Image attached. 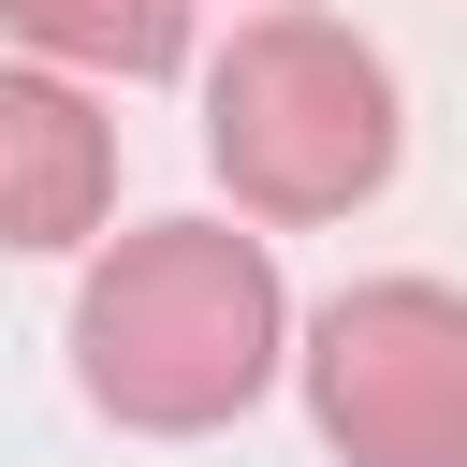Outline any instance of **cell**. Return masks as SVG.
<instances>
[{"instance_id":"1","label":"cell","mask_w":467,"mask_h":467,"mask_svg":"<svg viewBox=\"0 0 467 467\" xmlns=\"http://www.w3.org/2000/svg\"><path fill=\"white\" fill-rule=\"evenodd\" d=\"M277 365H292V292L277 248L234 219H146L73 292V394L117 438H219L234 409H263Z\"/></svg>"},{"instance_id":"2","label":"cell","mask_w":467,"mask_h":467,"mask_svg":"<svg viewBox=\"0 0 467 467\" xmlns=\"http://www.w3.org/2000/svg\"><path fill=\"white\" fill-rule=\"evenodd\" d=\"M394 58L336 15H248L204 58V161L234 190V219H350L394 190Z\"/></svg>"},{"instance_id":"3","label":"cell","mask_w":467,"mask_h":467,"mask_svg":"<svg viewBox=\"0 0 467 467\" xmlns=\"http://www.w3.org/2000/svg\"><path fill=\"white\" fill-rule=\"evenodd\" d=\"M306 423L350 467H467V292L365 277L306 321Z\"/></svg>"},{"instance_id":"4","label":"cell","mask_w":467,"mask_h":467,"mask_svg":"<svg viewBox=\"0 0 467 467\" xmlns=\"http://www.w3.org/2000/svg\"><path fill=\"white\" fill-rule=\"evenodd\" d=\"M117 219V117L44 73V58H0V248H88Z\"/></svg>"},{"instance_id":"5","label":"cell","mask_w":467,"mask_h":467,"mask_svg":"<svg viewBox=\"0 0 467 467\" xmlns=\"http://www.w3.org/2000/svg\"><path fill=\"white\" fill-rule=\"evenodd\" d=\"M0 29L44 58V73H102V88H161L190 73V0H0Z\"/></svg>"}]
</instances>
